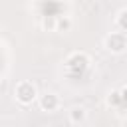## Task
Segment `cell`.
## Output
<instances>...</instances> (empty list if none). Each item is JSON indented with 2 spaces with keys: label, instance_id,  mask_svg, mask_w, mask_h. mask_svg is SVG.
<instances>
[{
  "label": "cell",
  "instance_id": "obj_2",
  "mask_svg": "<svg viewBox=\"0 0 127 127\" xmlns=\"http://www.w3.org/2000/svg\"><path fill=\"white\" fill-rule=\"evenodd\" d=\"M107 48L113 50V52H121V50L127 48V38L123 34H113V36L107 38Z\"/></svg>",
  "mask_w": 127,
  "mask_h": 127
},
{
  "label": "cell",
  "instance_id": "obj_3",
  "mask_svg": "<svg viewBox=\"0 0 127 127\" xmlns=\"http://www.w3.org/2000/svg\"><path fill=\"white\" fill-rule=\"evenodd\" d=\"M42 107L44 109H48V111H54L56 107H58V97L54 95V93H46L44 97H42Z\"/></svg>",
  "mask_w": 127,
  "mask_h": 127
},
{
  "label": "cell",
  "instance_id": "obj_4",
  "mask_svg": "<svg viewBox=\"0 0 127 127\" xmlns=\"http://www.w3.org/2000/svg\"><path fill=\"white\" fill-rule=\"evenodd\" d=\"M69 121H71V123H83V121H85V109H81V107L71 109V113H69Z\"/></svg>",
  "mask_w": 127,
  "mask_h": 127
},
{
  "label": "cell",
  "instance_id": "obj_1",
  "mask_svg": "<svg viewBox=\"0 0 127 127\" xmlns=\"http://www.w3.org/2000/svg\"><path fill=\"white\" fill-rule=\"evenodd\" d=\"M16 95H18V99H20L22 103H30V101H34V97H36V87H34L32 83H28V81H22V83L18 85V89H16Z\"/></svg>",
  "mask_w": 127,
  "mask_h": 127
}]
</instances>
